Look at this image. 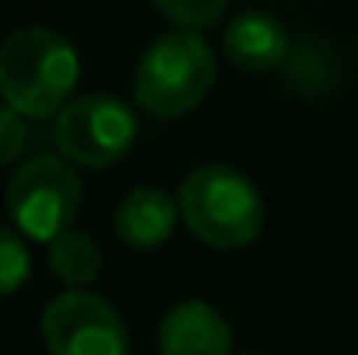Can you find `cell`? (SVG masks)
Returning <instances> with one entry per match:
<instances>
[{"label": "cell", "instance_id": "obj_5", "mask_svg": "<svg viewBox=\"0 0 358 355\" xmlns=\"http://www.w3.org/2000/svg\"><path fill=\"white\" fill-rule=\"evenodd\" d=\"M139 132V118L129 102L115 95H84L73 98L52 122V139L59 157L91 171H105L122 160Z\"/></svg>", "mask_w": 358, "mask_h": 355}, {"label": "cell", "instance_id": "obj_3", "mask_svg": "<svg viewBox=\"0 0 358 355\" xmlns=\"http://www.w3.org/2000/svg\"><path fill=\"white\" fill-rule=\"evenodd\" d=\"M216 84L213 46L199 32H160L139 56L132 95L143 112L157 118H174L192 112L209 88Z\"/></svg>", "mask_w": 358, "mask_h": 355}, {"label": "cell", "instance_id": "obj_6", "mask_svg": "<svg viewBox=\"0 0 358 355\" xmlns=\"http://www.w3.org/2000/svg\"><path fill=\"white\" fill-rule=\"evenodd\" d=\"M42 342L49 355H129L122 314L91 289H66L45 303Z\"/></svg>", "mask_w": 358, "mask_h": 355}, {"label": "cell", "instance_id": "obj_1", "mask_svg": "<svg viewBox=\"0 0 358 355\" xmlns=\"http://www.w3.org/2000/svg\"><path fill=\"white\" fill-rule=\"evenodd\" d=\"M80 81L73 42L49 25L14 28L0 42V102L24 118L59 116Z\"/></svg>", "mask_w": 358, "mask_h": 355}, {"label": "cell", "instance_id": "obj_2", "mask_svg": "<svg viewBox=\"0 0 358 355\" xmlns=\"http://www.w3.org/2000/svg\"><path fill=\"white\" fill-rule=\"evenodd\" d=\"M181 223L209 247H243L261 234L264 202L257 185L234 164H199L178 188Z\"/></svg>", "mask_w": 358, "mask_h": 355}, {"label": "cell", "instance_id": "obj_12", "mask_svg": "<svg viewBox=\"0 0 358 355\" xmlns=\"http://www.w3.org/2000/svg\"><path fill=\"white\" fill-rule=\"evenodd\" d=\"M28 272H31V254L24 247V237L0 223V296L17 293Z\"/></svg>", "mask_w": 358, "mask_h": 355}, {"label": "cell", "instance_id": "obj_7", "mask_svg": "<svg viewBox=\"0 0 358 355\" xmlns=\"http://www.w3.org/2000/svg\"><path fill=\"white\" fill-rule=\"evenodd\" d=\"M160 355H234V328L209 300L174 303L157 331Z\"/></svg>", "mask_w": 358, "mask_h": 355}, {"label": "cell", "instance_id": "obj_13", "mask_svg": "<svg viewBox=\"0 0 358 355\" xmlns=\"http://www.w3.org/2000/svg\"><path fill=\"white\" fill-rule=\"evenodd\" d=\"M28 143V125H24V116H17L10 105L0 102V167L17 160L21 150Z\"/></svg>", "mask_w": 358, "mask_h": 355}, {"label": "cell", "instance_id": "obj_10", "mask_svg": "<svg viewBox=\"0 0 358 355\" xmlns=\"http://www.w3.org/2000/svg\"><path fill=\"white\" fill-rule=\"evenodd\" d=\"M49 268L66 289H87L101 272V247L84 230H66L49 244Z\"/></svg>", "mask_w": 358, "mask_h": 355}, {"label": "cell", "instance_id": "obj_8", "mask_svg": "<svg viewBox=\"0 0 358 355\" xmlns=\"http://www.w3.org/2000/svg\"><path fill=\"white\" fill-rule=\"evenodd\" d=\"M289 32L268 11H240L223 28V53L240 70H275L289 60Z\"/></svg>", "mask_w": 358, "mask_h": 355}, {"label": "cell", "instance_id": "obj_11", "mask_svg": "<svg viewBox=\"0 0 358 355\" xmlns=\"http://www.w3.org/2000/svg\"><path fill=\"white\" fill-rule=\"evenodd\" d=\"M157 14L167 18L181 32H199V28L216 25L227 14V4L223 0H160Z\"/></svg>", "mask_w": 358, "mask_h": 355}, {"label": "cell", "instance_id": "obj_9", "mask_svg": "<svg viewBox=\"0 0 358 355\" xmlns=\"http://www.w3.org/2000/svg\"><path fill=\"white\" fill-rule=\"evenodd\" d=\"M181 213H178V195L157 188V185H143L132 188L115 209V234L139 251H153L160 244H167L174 227H178Z\"/></svg>", "mask_w": 358, "mask_h": 355}, {"label": "cell", "instance_id": "obj_4", "mask_svg": "<svg viewBox=\"0 0 358 355\" xmlns=\"http://www.w3.org/2000/svg\"><path fill=\"white\" fill-rule=\"evenodd\" d=\"M3 202L17 234L52 244L59 234L73 230L84 188L70 160L56 153H38L10 174Z\"/></svg>", "mask_w": 358, "mask_h": 355}]
</instances>
